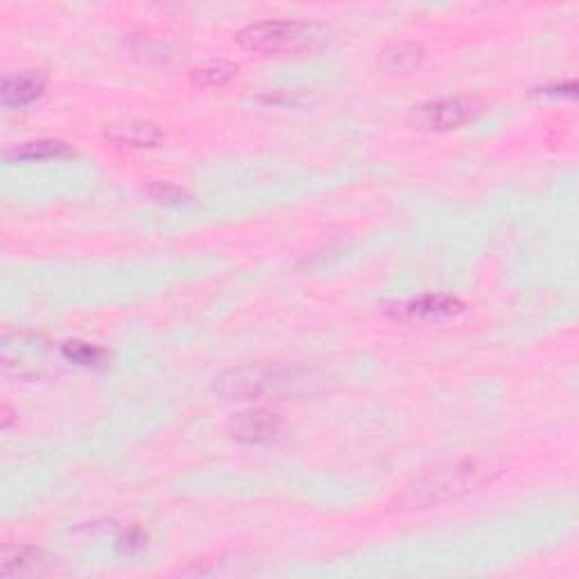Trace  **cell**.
<instances>
[{
    "mask_svg": "<svg viewBox=\"0 0 579 579\" xmlns=\"http://www.w3.org/2000/svg\"><path fill=\"white\" fill-rule=\"evenodd\" d=\"M500 473H503V466L489 457H464V460L437 466L414 480L405 489L401 503L417 509L451 503V500L475 494L491 485Z\"/></svg>",
    "mask_w": 579,
    "mask_h": 579,
    "instance_id": "1",
    "label": "cell"
},
{
    "mask_svg": "<svg viewBox=\"0 0 579 579\" xmlns=\"http://www.w3.org/2000/svg\"><path fill=\"white\" fill-rule=\"evenodd\" d=\"M236 41L245 50L265 55L306 53L322 46L324 32L317 25L301 21H261L240 30Z\"/></svg>",
    "mask_w": 579,
    "mask_h": 579,
    "instance_id": "2",
    "label": "cell"
},
{
    "mask_svg": "<svg viewBox=\"0 0 579 579\" xmlns=\"http://www.w3.org/2000/svg\"><path fill=\"white\" fill-rule=\"evenodd\" d=\"M292 383H297V371L245 365L222 371L213 387L227 401H249L290 390Z\"/></svg>",
    "mask_w": 579,
    "mask_h": 579,
    "instance_id": "3",
    "label": "cell"
},
{
    "mask_svg": "<svg viewBox=\"0 0 579 579\" xmlns=\"http://www.w3.org/2000/svg\"><path fill=\"white\" fill-rule=\"evenodd\" d=\"M480 111L478 102L471 98H442L414 107L412 120L414 125L428 129V132H448V129L471 123Z\"/></svg>",
    "mask_w": 579,
    "mask_h": 579,
    "instance_id": "4",
    "label": "cell"
},
{
    "mask_svg": "<svg viewBox=\"0 0 579 579\" xmlns=\"http://www.w3.org/2000/svg\"><path fill=\"white\" fill-rule=\"evenodd\" d=\"M464 310V304L451 295H423L408 301H396L385 308V313L399 322H432V319L455 317Z\"/></svg>",
    "mask_w": 579,
    "mask_h": 579,
    "instance_id": "5",
    "label": "cell"
},
{
    "mask_svg": "<svg viewBox=\"0 0 579 579\" xmlns=\"http://www.w3.org/2000/svg\"><path fill=\"white\" fill-rule=\"evenodd\" d=\"M283 421L270 410H247L233 414L227 423L229 435L243 444H267L281 432Z\"/></svg>",
    "mask_w": 579,
    "mask_h": 579,
    "instance_id": "6",
    "label": "cell"
},
{
    "mask_svg": "<svg viewBox=\"0 0 579 579\" xmlns=\"http://www.w3.org/2000/svg\"><path fill=\"white\" fill-rule=\"evenodd\" d=\"M111 143L129 145V148H157L163 141L161 129L148 120H123L107 129Z\"/></svg>",
    "mask_w": 579,
    "mask_h": 579,
    "instance_id": "7",
    "label": "cell"
},
{
    "mask_svg": "<svg viewBox=\"0 0 579 579\" xmlns=\"http://www.w3.org/2000/svg\"><path fill=\"white\" fill-rule=\"evenodd\" d=\"M46 75L41 71H23L19 75L5 77L3 82V105L5 107H25L46 91Z\"/></svg>",
    "mask_w": 579,
    "mask_h": 579,
    "instance_id": "8",
    "label": "cell"
},
{
    "mask_svg": "<svg viewBox=\"0 0 579 579\" xmlns=\"http://www.w3.org/2000/svg\"><path fill=\"white\" fill-rule=\"evenodd\" d=\"M423 48L414 41H394L380 50V66L392 75H410L423 64Z\"/></svg>",
    "mask_w": 579,
    "mask_h": 579,
    "instance_id": "9",
    "label": "cell"
},
{
    "mask_svg": "<svg viewBox=\"0 0 579 579\" xmlns=\"http://www.w3.org/2000/svg\"><path fill=\"white\" fill-rule=\"evenodd\" d=\"M46 568H48L46 555H43L39 548L19 546L3 550V561H0V575L3 577L39 575Z\"/></svg>",
    "mask_w": 579,
    "mask_h": 579,
    "instance_id": "10",
    "label": "cell"
},
{
    "mask_svg": "<svg viewBox=\"0 0 579 579\" xmlns=\"http://www.w3.org/2000/svg\"><path fill=\"white\" fill-rule=\"evenodd\" d=\"M236 75H238L236 64L218 59V62H209L195 68V71L190 73V80H193L195 86H202V89H215V86L229 84Z\"/></svg>",
    "mask_w": 579,
    "mask_h": 579,
    "instance_id": "11",
    "label": "cell"
},
{
    "mask_svg": "<svg viewBox=\"0 0 579 579\" xmlns=\"http://www.w3.org/2000/svg\"><path fill=\"white\" fill-rule=\"evenodd\" d=\"M71 154V148L62 141H32L23 143L12 152H7V159H21V161H46L57 159Z\"/></svg>",
    "mask_w": 579,
    "mask_h": 579,
    "instance_id": "12",
    "label": "cell"
},
{
    "mask_svg": "<svg viewBox=\"0 0 579 579\" xmlns=\"http://www.w3.org/2000/svg\"><path fill=\"white\" fill-rule=\"evenodd\" d=\"M64 358L71 362H77V365L84 367H102L107 365V351L95 347V344H86V342H66L62 347Z\"/></svg>",
    "mask_w": 579,
    "mask_h": 579,
    "instance_id": "13",
    "label": "cell"
},
{
    "mask_svg": "<svg viewBox=\"0 0 579 579\" xmlns=\"http://www.w3.org/2000/svg\"><path fill=\"white\" fill-rule=\"evenodd\" d=\"M148 193L154 197L157 202H177L181 195V190L175 188V186H170V184H154L148 188Z\"/></svg>",
    "mask_w": 579,
    "mask_h": 579,
    "instance_id": "14",
    "label": "cell"
},
{
    "mask_svg": "<svg viewBox=\"0 0 579 579\" xmlns=\"http://www.w3.org/2000/svg\"><path fill=\"white\" fill-rule=\"evenodd\" d=\"M145 546V537L141 532L138 530H132V532H127L123 539H120V543H118V548L123 550V552H127V555H132V552H136V550H141Z\"/></svg>",
    "mask_w": 579,
    "mask_h": 579,
    "instance_id": "15",
    "label": "cell"
}]
</instances>
